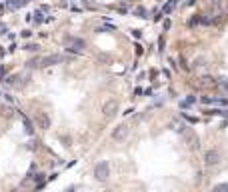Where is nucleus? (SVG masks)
<instances>
[{"instance_id": "obj_21", "label": "nucleus", "mask_w": 228, "mask_h": 192, "mask_svg": "<svg viewBox=\"0 0 228 192\" xmlns=\"http://www.w3.org/2000/svg\"><path fill=\"white\" fill-rule=\"evenodd\" d=\"M216 190H228V184H218V186H216Z\"/></svg>"}, {"instance_id": "obj_6", "label": "nucleus", "mask_w": 228, "mask_h": 192, "mask_svg": "<svg viewBox=\"0 0 228 192\" xmlns=\"http://www.w3.org/2000/svg\"><path fill=\"white\" fill-rule=\"evenodd\" d=\"M36 124H38V128L48 130L50 128V116H48L46 112H38L36 114Z\"/></svg>"}, {"instance_id": "obj_18", "label": "nucleus", "mask_w": 228, "mask_h": 192, "mask_svg": "<svg viewBox=\"0 0 228 192\" xmlns=\"http://www.w3.org/2000/svg\"><path fill=\"white\" fill-rule=\"evenodd\" d=\"M26 50H30V52H34V50H38V46H36V44H28V46H26Z\"/></svg>"}, {"instance_id": "obj_17", "label": "nucleus", "mask_w": 228, "mask_h": 192, "mask_svg": "<svg viewBox=\"0 0 228 192\" xmlns=\"http://www.w3.org/2000/svg\"><path fill=\"white\" fill-rule=\"evenodd\" d=\"M32 178H34V180H36V182H38V184H44V182H42V178H44V174H36V176H32Z\"/></svg>"}, {"instance_id": "obj_2", "label": "nucleus", "mask_w": 228, "mask_h": 192, "mask_svg": "<svg viewBox=\"0 0 228 192\" xmlns=\"http://www.w3.org/2000/svg\"><path fill=\"white\" fill-rule=\"evenodd\" d=\"M94 176H96V180H108V176H110V166H108V162H98L96 164V168H94Z\"/></svg>"}, {"instance_id": "obj_7", "label": "nucleus", "mask_w": 228, "mask_h": 192, "mask_svg": "<svg viewBox=\"0 0 228 192\" xmlns=\"http://www.w3.org/2000/svg\"><path fill=\"white\" fill-rule=\"evenodd\" d=\"M184 140L186 144H188V148H198V136L194 134V132H184Z\"/></svg>"}, {"instance_id": "obj_13", "label": "nucleus", "mask_w": 228, "mask_h": 192, "mask_svg": "<svg viewBox=\"0 0 228 192\" xmlns=\"http://www.w3.org/2000/svg\"><path fill=\"white\" fill-rule=\"evenodd\" d=\"M218 86H220V90H222L224 94H228V78H224V80H220V84H218Z\"/></svg>"}, {"instance_id": "obj_3", "label": "nucleus", "mask_w": 228, "mask_h": 192, "mask_svg": "<svg viewBox=\"0 0 228 192\" xmlns=\"http://www.w3.org/2000/svg\"><path fill=\"white\" fill-rule=\"evenodd\" d=\"M204 164L208 168L218 166V164H220V152H218V150H208V152L204 154Z\"/></svg>"}, {"instance_id": "obj_15", "label": "nucleus", "mask_w": 228, "mask_h": 192, "mask_svg": "<svg viewBox=\"0 0 228 192\" xmlns=\"http://www.w3.org/2000/svg\"><path fill=\"white\" fill-rule=\"evenodd\" d=\"M136 14L140 16V18H146V10H144L142 6H140V8H136Z\"/></svg>"}, {"instance_id": "obj_16", "label": "nucleus", "mask_w": 228, "mask_h": 192, "mask_svg": "<svg viewBox=\"0 0 228 192\" xmlns=\"http://www.w3.org/2000/svg\"><path fill=\"white\" fill-rule=\"evenodd\" d=\"M28 66H40V60H38V58H34V60H30V62H28Z\"/></svg>"}, {"instance_id": "obj_5", "label": "nucleus", "mask_w": 228, "mask_h": 192, "mask_svg": "<svg viewBox=\"0 0 228 192\" xmlns=\"http://www.w3.org/2000/svg\"><path fill=\"white\" fill-rule=\"evenodd\" d=\"M128 132H130L128 126H126V124H120V126H116V128L112 130V138L120 142V140H124L126 136H128Z\"/></svg>"}, {"instance_id": "obj_22", "label": "nucleus", "mask_w": 228, "mask_h": 192, "mask_svg": "<svg viewBox=\"0 0 228 192\" xmlns=\"http://www.w3.org/2000/svg\"><path fill=\"white\" fill-rule=\"evenodd\" d=\"M140 34H142L140 30H132V36H134V38H140Z\"/></svg>"}, {"instance_id": "obj_9", "label": "nucleus", "mask_w": 228, "mask_h": 192, "mask_svg": "<svg viewBox=\"0 0 228 192\" xmlns=\"http://www.w3.org/2000/svg\"><path fill=\"white\" fill-rule=\"evenodd\" d=\"M20 118H22V122H24V128H26V132H28V134H32V132H34V124H32V120H30L28 116L24 114V112H20Z\"/></svg>"}, {"instance_id": "obj_11", "label": "nucleus", "mask_w": 228, "mask_h": 192, "mask_svg": "<svg viewBox=\"0 0 228 192\" xmlns=\"http://www.w3.org/2000/svg\"><path fill=\"white\" fill-rule=\"evenodd\" d=\"M206 114H216V116H228V110H220V108H212V110H206Z\"/></svg>"}, {"instance_id": "obj_23", "label": "nucleus", "mask_w": 228, "mask_h": 192, "mask_svg": "<svg viewBox=\"0 0 228 192\" xmlns=\"http://www.w3.org/2000/svg\"><path fill=\"white\" fill-rule=\"evenodd\" d=\"M134 48H136V54H138V56H140V54H142V46H140V44H136V46H134Z\"/></svg>"}, {"instance_id": "obj_4", "label": "nucleus", "mask_w": 228, "mask_h": 192, "mask_svg": "<svg viewBox=\"0 0 228 192\" xmlns=\"http://www.w3.org/2000/svg\"><path fill=\"white\" fill-rule=\"evenodd\" d=\"M116 112H118V102H116V100L104 102V106H102V114H104L106 118H114Z\"/></svg>"}, {"instance_id": "obj_25", "label": "nucleus", "mask_w": 228, "mask_h": 192, "mask_svg": "<svg viewBox=\"0 0 228 192\" xmlns=\"http://www.w3.org/2000/svg\"><path fill=\"white\" fill-rule=\"evenodd\" d=\"M158 46H160V50H164V40L158 38Z\"/></svg>"}, {"instance_id": "obj_14", "label": "nucleus", "mask_w": 228, "mask_h": 192, "mask_svg": "<svg viewBox=\"0 0 228 192\" xmlns=\"http://www.w3.org/2000/svg\"><path fill=\"white\" fill-rule=\"evenodd\" d=\"M200 102H202V104H214V98H210V96H202Z\"/></svg>"}, {"instance_id": "obj_24", "label": "nucleus", "mask_w": 228, "mask_h": 192, "mask_svg": "<svg viewBox=\"0 0 228 192\" xmlns=\"http://www.w3.org/2000/svg\"><path fill=\"white\" fill-rule=\"evenodd\" d=\"M42 20H44L42 14H40V12H36V22H42Z\"/></svg>"}, {"instance_id": "obj_10", "label": "nucleus", "mask_w": 228, "mask_h": 192, "mask_svg": "<svg viewBox=\"0 0 228 192\" xmlns=\"http://www.w3.org/2000/svg\"><path fill=\"white\" fill-rule=\"evenodd\" d=\"M174 6H176V0H168L166 4H164V8H162V14H170L172 10H174Z\"/></svg>"}, {"instance_id": "obj_1", "label": "nucleus", "mask_w": 228, "mask_h": 192, "mask_svg": "<svg viewBox=\"0 0 228 192\" xmlns=\"http://www.w3.org/2000/svg\"><path fill=\"white\" fill-rule=\"evenodd\" d=\"M64 46H66L68 52L72 54H82L86 48V42L82 38H78V36H66L64 38Z\"/></svg>"}, {"instance_id": "obj_12", "label": "nucleus", "mask_w": 228, "mask_h": 192, "mask_svg": "<svg viewBox=\"0 0 228 192\" xmlns=\"http://www.w3.org/2000/svg\"><path fill=\"white\" fill-rule=\"evenodd\" d=\"M194 102H196V96H188L186 100H182V102H180V106H182V108H186V106L194 104Z\"/></svg>"}, {"instance_id": "obj_20", "label": "nucleus", "mask_w": 228, "mask_h": 192, "mask_svg": "<svg viewBox=\"0 0 228 192\" xmlns=\"http://www.w3.org/2000/svg\"><path fill=\"white\" fill-rule=\"evenodd\" d=\"M198 22H200V18H198V16H196V18H192V20H190L188 24H190V26H194V24H198Z\"/></svg>"}, {"instance_id": "obj_19", "label": "nucleus", "mask_w": 228, "mask_h": 192, "mask_svg": "<svg viewBox=\"0 0 228 192\" xmlns=\"http://www.w3.org/2000/svg\"><path fill=\"white\" fill-rule=\"evenodd\" d=\"M182 116H184V118L188 120V122H192V124H194V122H198V120H196V118H192V116H188V114H182Z\"/></svg>"}, {"instance_id": "obj_8", "label": "nucleus", "mask_w": 228, "mask_h": 192, "mask_svg": "<svg viewBox=\"0 0 228 192\" xmlns=\"http://www.w3.org/2000/svg\"><path fill=\"white\" fill-rule=\"evenodd\" d=\"M62 62V56H58V54H52V56H46L40 60V66H52V64H58Z\"/></svg>"}]
</instances>
